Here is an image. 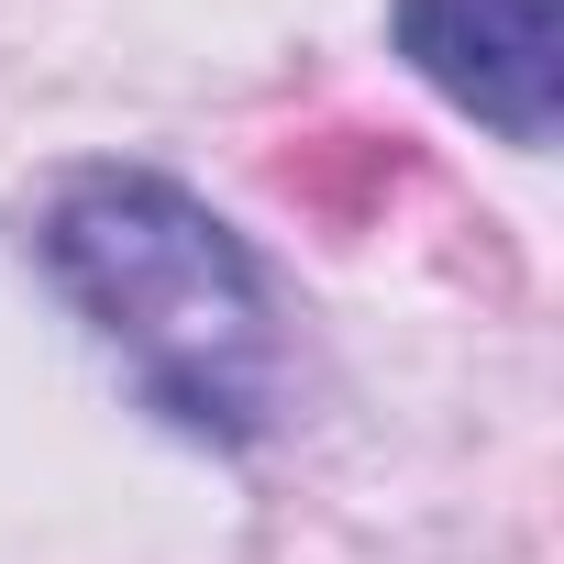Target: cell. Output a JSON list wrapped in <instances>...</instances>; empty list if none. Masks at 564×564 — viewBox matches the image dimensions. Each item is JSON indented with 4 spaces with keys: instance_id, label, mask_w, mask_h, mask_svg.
<instances>
[{
    "instance_id": "6da1fadb",
    "label": "cell",
    "mask_w": 564,
    "mask_h": 564,
    "mask_svg": "<svg viewBox=\"0 0 564 564\" xmlns=\"http://www.w3.org/2000/svg\"><path fill=\"white\" fill-rule=\"evenodd\" d=\"M34 265L188 443H254L276 421V289L199 188L155 166H78L34 221Z\"/></svg>"
},
{
    "instance_id": "7a4b0ae2",
    "label": "cell",
    "mask_w": 564,
    "mask_h": 564,
    "mask_svg": "<svg viewBox=\"0 0 564 564\" xmlns=\"http://www.w3.org/2000/svg\"><path fill=\"white\" fill-rule=\"evenodd\" d=\"M388 45L498 144L542 155L564 133V0H388Z\"/></svg>"
}]
</instances>
